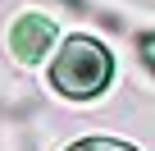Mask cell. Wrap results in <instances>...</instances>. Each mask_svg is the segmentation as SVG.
Segmentation results:
<instances>
[{
  "label": "cell",
  "instance_id": "cell-1",
  "mask_svg": "<svg viewBox=\"0 0 155 151\" xmlns=\"http://www.w3.org/2000/svg\"><path fill=\"white\" fill-rule=\"evenodd\" d=\"M110 78H114V55L91 37H68L50 60V83L73 101L101 96L110 87Z\"/></svg>",
  "mask_w": 155,
  "mask_h": 151
},
{
  "label": "cell",
  "instance_id": "cell-2",
  "mask_svg": "<svg viewBox=\"0 0 155 151\" xmlns=\"http://www.w3.org/2000/svg\"><path fill=\"white\" fill-rule=\"evenodd\" d=\"M55 37H59V32H55V23H50L46 14H23V19L9 28V50H14L18 64H37V60L50 55Z\"/></svg>",
  "mask_w": 155,
  "mask_h": 151
},
{
  "label": "cell",
  "instance_id": "cell-3",
  "mask_svg": "<svg viewBox=\"0 0 155 151\" xmlns=\"http://www.w3.org/2000/svg\"><path fill=\"white\" fill-rule=\"evenodd\" d=\"M68 151H137V146H128L119 137H82V142H73Z\"/></svg>",
  "mask_w": 155,
  "mask_h": 151
},
{
  "label": "cell",
  "instance_id": "cell-4",
  "mask_svg": "<svg viewBox=\"0 0 155 151\" xmlns=\"http://www.w3.org/2000/svg\"><path fill=\"white\" fill-rule=\"evenodd\" d=\"M141 60L155 69V32H150V37H141Z\"/></svg>",
  "mask_w": 155,
  "mask_h": 151
}]
</instances>
